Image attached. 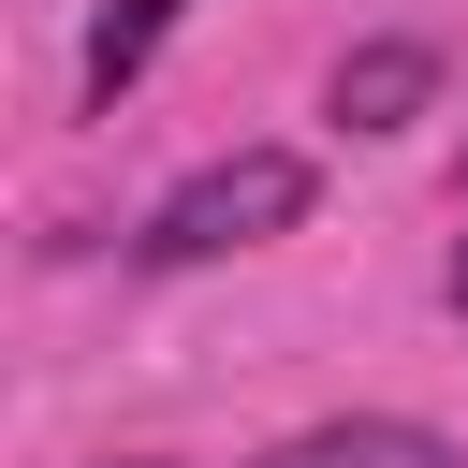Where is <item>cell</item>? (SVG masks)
<instances>
[{
	"instance_id": "obj_1",
	"label": "cell",
	"mask_w": 468,
	"mask_h": 468,
	"mask_svg": "<svg viewBox=\"0 0 468 468\" xmlns=\"http://www.w3.org/2000/svg\"><path fill=\"white\" fill-rule=\"evenodd\" d=\"M307 146H219L205 176H176L161 205H146V234H132V263H234V249H263V234H292L307 219Z\"/></svg>"
},
{
	"instance_id": "obj_2",
	"label": "cell",
	"mask_w": 468,
	"mask_h": 468,
	"mask_svg": "<svg viewBox=\"0 0 468 468\" xmlns=\"http://www.w3.org/2000/svg\"><path fill=\"white\" fill-rule=\"evenodd\" d=\"M249 468H453V439H439V424H410V410H336V424L263 439Z\"/></svg>"
},
{
	"instance_id": "obj_3",
	"label": "cell",
	"mask_w": 468,
	"mask_h": 468,
	"mask_svg": "<svg viewBox=\"0 0 468 468\" xmlns=\"http://www.w3.org/2000/svg\"><path fill=\"white\" fill-rule=\"evenodd\" d=\"M424 102H439V44H351L322 73V117L336 132H410Z\"/></svg>"
},
{
	"instance_id": "obj_4",
	"label": "cell",
	"mask_w": 468,
	"mask_h": 468,
	"mask_svg": "<svg viewBox=\"0 0 468 468\" xmlns=\"http://www.w3.org/2000/svg\"><path fill=\"white\" fill-rule=\"evenodd\" d=\"M176 15H190V0H102V15H88V102H102V117H117V88L176 44Z\"/></svg>"
},
{
	"instance_id": "obj_5",
	"label": "cell",
	"mask_w": 468,
	"mask_h": 468,
	"mask_svg": "<svg viewBox=\"0 0 468 468\" xmlns=\"http://www.w3.org/2000/svg\"><path fill=\"white\" fill-rule=\"evenodd\" d=\"M439 292H453V322H468V234H453V278H439Z\"/></svg>"
},
{
	"instance_id": "obj_6",
	"label": "cell",
	"mask_w": 468,
	"mask_h": 468,
	"mask_svg": "<svg viewBox=\"0 0 468 468\" xmlns=\"http://www.w3.org/2000/svg\"><path fill=\"white\" fill-rule=\"evenodd\" d=\"M117 468H176V453H117Z\"/></svg>"
}]
</instances>
